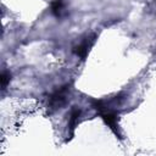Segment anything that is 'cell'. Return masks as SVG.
Segmentation results:
<instances>
[{"label":"cell","instance_id":"1","mask_svg":"<svg viewBox=\"0 0 156 156\" xmlns=\"http://www.w3.org/2000/svg\"><path fill=\"white\" fill-rule=\"evenodd\" d=\"M69 93V84H66L63 87H61L60 89H57L55 93H52L49 98L48 101V107L52 111L60 108L61 106L65 105L66 100H67V95Z\"/></svg>","mask_w":156,"mask_h":156},{"label":"cell","instance_id":"2","mask_svg":"<svg viewBox=\"0 0 156 156\" xmlns=\"http://www.w3.org/2000/svg\"><path fill=\"white\" fill-rule=\"evenodd\" d=\"M95 38H96L95 34H90V35H88L80 44H78V45H76V46L73 48V50H72L73 54L77 55V56H79L82 60H84V58L87 57V55H88L90 48L94 45Z\"/></svg>","mask_w":156,"mask_h":156},{"label":"cell","instance_id":"4","mask_svg":"<svg viewBox=\"0 0 156 156\" xmlns=\"http://www.w3.org/2000/svg\"><path fill=\"white\" fill-rule=\"evenodd\" d=\"M63 10V0H54L51 2V11L56 17H60Z\"/></svg>","mask_w":156,"mask_h":156},{"label":"cell","instance_id":"5","mask_svg":"<svg viewBox=\"0 0 156 156\" xmlns=\"http://www.w3.org/2000/svg\"><path fill=\"white\" fill-rule=\"evenodd\" d=\"M1 89L4 90L5 88H6V85L10 83V79H11V74L9 73V72H6V71H4L2 73H1Z\"/></svg>","mask_w":156,"mask_h":156},{"label":"cell","instance_id":"3","mask_svg":"<svg viewBox=\"0 0 156 156\" xmlns=\"http://www.w3.org/2000/svg\"><path fill=\"white\" fill-rule=\"evenodd\" d=\"M79 117H80V110L79 108H73L71 115H69V122H68V133L72 138V135L74 134V129L78 124V121H79Z\"/></svg>","mask_w":156,"mask_h":156}]
</instances>
